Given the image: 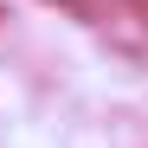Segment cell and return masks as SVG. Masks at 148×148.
Listing matches in <instances>:
<instances>
[{
    "label": "cell",
    "instance_id": "6da1fadb",
    "mask_svg": "<svg viewBox=\"0 0 148 148\" xmlns=\"http://www.w3.org/2000/svg\"><path fill=\"white\" fill-rule=\"evenodd\" d=\"M129 7H135V13H148V0H129Z\"/></svg>",
    "mask_w": 148,
    "mask_h": 148
}]
</instances>
